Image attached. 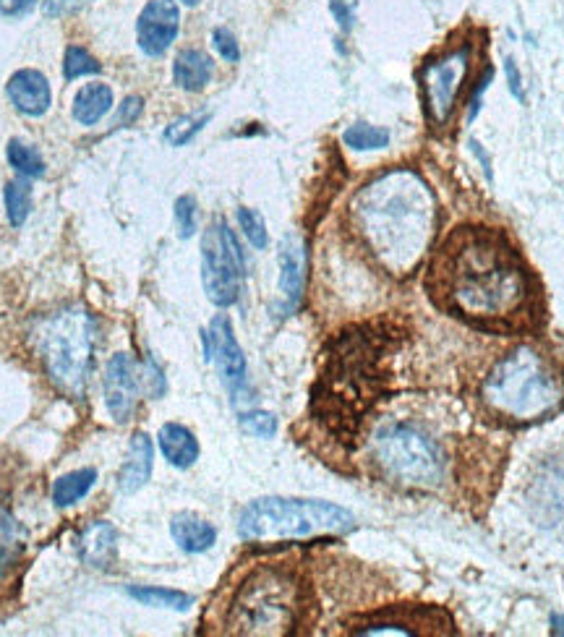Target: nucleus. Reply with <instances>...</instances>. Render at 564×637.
Instances as JSON below:
<instances>
[{
	"mask_svg": "<svg viewBox=\"0 0 564 637\" xmlns=\"http://www.w3.org/2000/svg\"><path fill=\"white\" fill-rule=\"evenodd\" d=\"M426 290L439 309L484 329L528 324L533 282L507 235L484 225H460L442 238L429 269Z\"/></svg>",
	"mask_w": 564,
	"mask_h": 637,
	"instance_id": "f257e3e1",
	"label": "nucleus"
},
{
	"mask_svg": "<svg viewBox=\"0 0 564 637\" xmlns=\"http://www.w3.org/2000/svg\"><path fill=\"white\" fill-rule=\"evenodd\" d=\"M353 212L369 249L392 275H410L437 235V199L413 170H392L363 186Z\"/></svg>",
	"mask_w": 564,
	"mask_h": 637,
	"instance_id": "f03ea898",
	"label": "nucleus"
},
{
	"mask_svg": "<svg viewBox=\"0 0 564 637\" xmlns=\"http://www.w3.org/2000/svg\"><path fill=\"white\" fill-rule=\"evenodd\" d=\"M481 403L504 423H538L564 405V376L544 353L520 345L491 366L481 384Z\"/></svg>",
	"mask_w": 564,
	"mask_h": 637,
	"instance_id": "7ed1b4c3",
	"label": "nucleus"
},
{
	"mask_svg": "<svg viewBox=\"0 0 564 637\" xmlns=\"http://www.w3.org/2000/svg\"><path fill=\"white\" fill-rule=\"evenodd\" d=\"M34 350L50 382L68 397L87 395L97 350V322L84 309H63L37 324Z\"/></svg>",
	"mask_w": 564,
	"mask_h": 637,
	"instance_id": "20e7f679",
	"label": "nucleus"
},
{
	"mask_svg": "<svg viewBox=\"0 0 564 637\" xmlns=\"http://www.w3.org/2000/svg\"><path fill=\"white\" fill-rule=\"evenodd\" d=\"M356 528L353 512L322 499L262 497L249 502L238 515V536L256 544H280L322 533H348Z\"/></svg>",
	"mask_w": 564,
	"mask_h": 637,
	"instance_id": "39448f33",
	"label": "nucleus"
},
{
	"mask_svg": "<svg viewBox=\"0 0 564 637\" xmlns=\"http://www.w3.org/2000/svg\"><path fill=\"white\" fill-rule=\"evenodd\" d=\"M371 457L379 473L403 489H439L447 473L442 447L413 423L382 426L371 439Z\"/></svg>",
	"mask_w": 564,
	"mask_h": 637,
	"instance_id": "423d86ee",
	"label": "nucleus"
},
{
	"mask_svg": "<svg viewBox=\"0 0 564 637\" xmlns=\"http://www.w3.org/2000/svg\"><path fill=\"white\" fill-rule=\"evenodd\" d=\"M296 585L280 572H259L243 585L230 611V632L282 635L296 622Z\"/></svg>",
	"mask_w": 564,
	"mask_h": 637,
	"instance_id": "0eeeda50",
	"label": "nucleus"
},
{
	"mask_svg": "<svg viewBox=\"0 0 564 637\" xmlns=\"http://www.w3.org/2000/svg\"><path fill=\"white\" fill-rule=\"evenodd\" d=\"M470 61H473L470 42H457V45H447L444 50L431 55L418 71L423 110L434 128H444L452 121L465 92Z\"/></svg>",
	"mask_w": 564,
	"mask_h": 637,
	"instance_id": "6e6552de",
	"label": "nucleus"
},
{
	"mask_svg": "<svg viewBox=\"0 0 564 637\" xmlns=\"http://www.w3.org/2000/svg\"><path fill=\"white\" fill-rule=\"evenodd\" d=\"M243 277H246V259L241 243L228 228V222H212L202 238L204 293L217 309H228L241 298Z\"/></svg>",
	"mask_w": 564,
	"mask_h": 637,
	"instance_id": "1a4fd4ad",
	"label": "nucleus"
},
{
	"mask_svg": "<svg viewBox=\"0 0 564 637\" xmlns=\"http://www.w3.org/2000/svg\"><path fill=\"white\" fill-rule=\"evenodd\" d=\"M204 340V358L207 361H215L217 371H220L222 382L225 387L238 395V389H243L246 384V356H243L241 345L235 340L233 324L225 314H217L212 322H209V329L202 335Z\"/></svg>",
	"mask_w": 564,
	"mask_h": 637,
	"instance_id": "9d476101",
	"label": "nucleus"
},
{
	"mask_svg": "<svg viewBox=\"0 0 564 637\" xmlns=\"http://www.w3.org/2000/svg\"><path fill=\"white\" fill-rule=\"evenodd\" d=\"M144 387V374L141 366L131 358V353H115L108 361L105 369V405H108L110 416L118 423H128L134 416L136 403H139V392Z\"/></svg>",
	"mask_w": 564,
	"mask_h": 637,
	"instance_id": "9b49d317",
	"label": "nucleus"
},
{
	"mask_svg": "<svg viewBox=\"0 0 564 637\" xmlns=\"http://www.w3.org/2000/svg\"><path fill=\"white\" fill-rule=\"evenodd\" d=\"M178 29H181V11L175 0H149L136 24L139 50L149 58H160L175 42Z\"/></svg>",
	"mask_w": 564,
	"mask_h": 637,
	"instance_id": "f8f14e48",
	"label": "nucleus"
},
{
	"mask_svg": "<svg viewBox=\"0 0 564 637\" xmlns=\"http://www.w3.org/2000/svg\"><path fill=\"white\" fill-rule=\"evenodd\" d=\"M280 262V293H282V314L288 316L298 309L303 298V282H306V249L298 235H285L277 251Z\"/></svg>",
	"mask_w": 564,
	"mask_h": 637,
	"instance_id": "ddd939ff",
	"label": "nucleus"
},
{
	"mask_svg": "<svg viewBox=\"0 0 564 637\" xmlns=\"http://www.w3.org/2000/svg\"><path fill=\"white\" fill-rule=\"evenodd\" d=\"M6 94L11 105L27 118H42L53 105L50 81L37 68H21L6 84Z\"/></svg>",
	"mask_w": 564,
	"mask_h": 637,
	"instance_id": "4468645a",
	"label": "nucleus"
},
{
	"mask_svg": "<svg viewBox=\"0 0 564 637\" xmlns=\"http://www.w3.org/2000/svg\"><path fill=\"white\" fill-rule=\"evenodd\" d=\"M76 551L94 570H108L118 559V528L108 520H94L76 538Z\"/></svg>",
	"mask_w": 564,
	"mask_h": 637,
	"instance_id": "2eb2a0df",
	"label": "nucleus"
},
{
	"mask_svg": "<svg viewBox=\"0 0 564 637\" xmlns=\"http://www.w3.org/2000/svg\"><path fill=\"white\" fill-rule=\"evenodd\" d=\"M152 465H155L152 439H149V434L139 431L128 444V455L123 460L121 470H118V491L131 497L141 486H147V481L152 478Z\"/></svg>",
	"mask_w": 564,
	"mask_h": 637,
	"instance_id": "dca6fc26",
	"label": "nucleus"
},
{
	"mask_svg": "<svg viewBox=\"0 0 564 637\" xmlns=\"http://www.w3.org/2000/svg\"><path fill=\"white\" fill-rule=\"evenodd\" d=\"M170 536L178 544V549L186 554H204L215 546L217 530L215 525L207 523L204 517L194 515V512H178L170 520Z\"/></svg>",
	"mask_w": 564,
	"mask_h": 637,
	"instance_id": "f3484780",
	"label": "nucleus"
},
{
	"mask_svg": "<svg viewBox=\"0 0 564 637\" xmlns=\"http://www.w3.org/2000/svg\"><path fill=\"white\" fill-rule=\"evenodd\" d=\"M157 444L162 457L178 470H188L199 460V439L181 423H165L157 434Z\"/></svg>",
	"mask_w": 564,
	"mask_h": 637,
	"instance_id": "a211bd4d",
	"label": "nucleus"
},
{
	"mask_svg": "<svg viewBox=\"0 0 564 637\" xmlns=\"http://www.w3.org/2000/svg\"><path fill=\"white\" fill-rule=\"evenodd\" d=\"M212 74H215L212 58L204 50H194V47L178 53L173 63L175 87L183 89V92H202V89H207Z\"/></svg>",
	"mask_w": 564,
	"mask_h": 637,
	"instance_id": "6ab92c4d",
	"label": "nucleus"
},
{
	"mask_svg": "<svg viewBox=\"0 0 564 637\" xmlns=\"http://www.w3.org/2000/svg\"><path fill=\"white\" fill-rule=\"evenodd\" d=\"M113 110V89L108 84L92 81L76 92L74 118L81 126H97Z\"/></svg>",
	"mask_w": 564,
	"mask_h": 637,
	"instance_id": "aec40b11",
	"label": "nucleus"
},
{
	"mask_svg": "<svg viewBox=\"0 0 564 637\" xmlns=\"http://www.w3.org/2000/svg\"><path fill=\"white\" fill-rule=\"evenodd\" d=\"M94 481H97V470L94 468L71 470V473L58 478V481L53 483L55 507H71V504L81 502V499L92 491Z\"/></svg>",
	"mask_w": 564,
	"mask_h": 637,
	"instance_id": "412c9836",
	"label": "nucleus"
},
{
	"mask_svg": "<svg viewBox=\"0 0 564 637\" xmlns=\"http://www.w3.org/2000/svg\"><path fill=\"white\" fill-rule=\"evenodd\" d=\"M128 596L139 601L141 606H152V609H170V611H188L194 598L183 591H170V588H155V585H131Z\"/></svg>",
	"mask_w": 564,
	"mask_h": 637,
	"instance_id": "4be33fe9",
	"label": "nucleus"
},
{
	"mask_svg": "<svg viewBox=\"0 0 564 637\" xmlns=\"http://www.w3.org/2000/svg\"><path fill=\"white\" fill-rule=\"evenodd\" d=\"M3 199H6V215L8 222L14 228H21L27 222L29 212H32V183L29 178L19 175L14 181L6 183V191H3Z\"/></svg>",
	"mask_w": 564,
	"mask_h": 637,
	"instance_id": "5701e85b",
	"label": "nucleus"
},
{
	"mask_svg": "<svg viewBox=\"0 0 564 637\" xmlns=\"http://www.w3.org/2000/svg\"><path fill=\"white\" fill-rule=\"evenodd\" d=\"M6 157H8V165L16 170L19 175H24V178H42L47 170L45 160H42V155L37 152V147H32V144H27V141H21V139H11L8 141V149H6Z\"/></svg>",
	"mask_w": 564,
	"mask_h": 637,
	"instance_id": "b1692460",
	"label": "nucleus"
},
{
	"mask_svg": "<svg viewBox=\"0 0 564 637\" xmlns=\"http://www.w3.org/2000/svg\"><path fill=\"white\" fill-rule=\"evenodd\" d=\"M343 141L356 152H374V149H384L390 144V131L369 126V123H353L343 134Z\"/></svg>",
	"mask_w": 564,
	"mask_h": 637,
	"instance_id": "393cba45",
	"label": "nucleus"
},
{
	"mask_svg": "<svg viewBox=\"0 0 564 637\" xmlns=\"http://www.w3.org/2000/svg\"><path fill=\"white\" fill-rule=\"evenodd\" d=\"M209 121H212V113L181 115V118H175V121L165 128L162 139L168 141L170 147H186L188 141L194 139V136L199 134Z\"/></svg>",
	"mask_w": 564,
	"mask_h": 637,
	"instance_id": "a878e982",
	"label": "nucleus"
},
{
	"mask_svg": "<svg viewBox=\"0 0 564 637\" xmlns=\"http://www.w3.org/2000/svg\"><path fill=\"white\" fill-rule=\"evenodd\" d=\"M102 66L100 61L89 53L87 47H79V45H71L66 50V58H63V76L68 81L81 79V76H92V74H100Z\"/></svg>",
	"mask_w": 564,
	"mask_h": 637,
	"instance_id": "bb28decb",
	"label": "nucleus"
},
{
	"mask_svg": "<svg viewBox=\"0 0 564 637\" xmlns=\"http://www.w3.org/2000/svg\"><path fill=\"white\" fill-rule=\"evenodd\" d=\"M238 225H241L246 241L254 246V249L264 251L269 243V233H267V222L264 217L251 207H241L238 209Z\"/></svg>",
	"mask_w": 564,
	"mask_h": 637,
	"instance_id": "cd10ccee",
	"label": "nucleus"
},
{
	"mask_svg": "<svg viewBox=\"0 0 564 637\" xmlns=\"http://www.w3.org/2000/svg\"><path fill=\"white\" fill-rule=\"evenodd\" d=\"M541 483L546 486V510L557 520H564V465L551 468V473Z\"/></svg>",
	"mask_w": 564,
	"mask_h": 637,
	"instance_id": "c85d7f7f",
	"label": "nucleus"
},
{
	"mask_svg": "<svg viewBox=\"0 0 564 637\" xmlns=\"http://www.w3.org/2000/svg\"><path fill=\"white\" fill-rule=\"evenodd\" d=\"M241 429L256 439H272L277 434V418L267 410H249L241 413Z\"/></svg>",
	"mask_w": 564,
	"mask_h": 637,
	"instance_id": "c756f323",
	"label": "nucleus"
},
{
	"mask_svg": "<svg viewBox=\"0 0 564 637\" xmlns=\"http://www.w3.org/2000/svg\"><path fill=\"white\" fill-rule=\"evenodd\" d=\"M175 225L181 238H191L196 233V199L194 196H181L175 202Z\"/></svg>",
	"mask_w": 564,
	"mask_h": 637,
	"instance_id": "7c9ffc66",
	"label": "nucleus"
},
{
	"mask_svg": "<svg viewBox=\"0 0 564 637\" xmlns=\"http://www.w3.org/2000/svg\"><path fill=\"white\" fill-rule=\"evenodd\" d=\"M212 42H215V50L225 58L228 63H238L241 61V47H238V40L235 34L225 27H217L212 32Z\"/></svg>",
	"mask_w": 564,
	"mask_h": 637,
	"instance_id": "2f4dec72",
	"label": "nucleus"
},
{
	"mask_svg": "<svg viewBox=\"0 0 564 637\" xmlns=\"http://www.w3.org/2000/svg\"><path fill=\"white\" fill-rule=\"evenodd\" d=\"M94 0H42V14L47 19H63V16H71L81 8H87Z\"/></svg>",
	"mask_w": 564,
	"mask_h": 637,
	"instance_id": "473e14b6",
	"label": "nucleus"
},
{
	"mask_svg": "<svg viewBox=\"0 0 564 637\" xmlns=\"http://www.w3.org/2000/svg\"><path fill=\"white\" fill-rule=\"evenodd\" d=\"M141 110H144V100H141V97H126L121 108H118V113H115L113 128L131 126L141 115Z\"/></svg>",
	"mask_w": 564,
	"mask_h": 637,
	"instance_id": "72a5a7b5",
	"label": "nucleus"
},
{
	"mask_svg": "<svg viewBox=\"0 0 564 637\" xmlns=\"http://www.w3.org/2000/svg\"><path fill=\"white\" fill-rule=\"evenodd\" d=\"M329 11L337 19L343 32L353 29V21H356V0H329Z\"/></svg>",
	"mask_w": 564,
	"mask_h": 637,
	"instance_id": "f704fd0d",
	"label": "nucleus"
},
{
	"mask_svg": "<svg viewBox=\"0 0 564 637\" xmlns=\"http://www.w3.org/2000/svg\"><path fill=\"white\" fill-rule=\"evenodd\" d=\"M40 0H0V14L6 19H19V16L32 14Z\"/></svg>",
	"mask_w": 564,
	"mask_h": 637,
	"instance_id": "c9c22d12",
	"label": "nucleus"
},
{
	"mask_svg": "<svg viewBox=\"0 0 564 637\" xmlns=\"http://www.w3.org/2000/svg\"><path fill=\"white\" fill-rule=\"evenodd\" d=\"M358 635H403V637H410V635H416V632L408 630V627H403V624H371V627H361V630H358Z\"/></svg>",
	"mask_w": 564,
	"mask_h": 637,
	"instance_id": "e433bc0d",
	"label": "nucleus"
},
{
	"mask_svg": "<svg viewBox=\"0 0 564 637\" xmlns=\"http://www.w3.org/2000/svg\"><path fill=\"white\" fill-rule=\"evenodd\" d=\"M504 76H507V87H510L512 97H517V100H525L523 79H520V71H517V66L512 58H507V61H504Z\"/></svg>",
	"mask_w": 564,
	"mask_h": 637,
	"instance_id": "4c0bfd02",
	"label": "nucleus"
},
{
	"mask_svg": "<svg viewBox=\"0 0 564 637\" xmlns=\"http://www.w3.org/2000/svg\"><path fill=\"white\" fill-rule=\"evenodd\" d=\"M551 627H554V635H564V617L554 614V617H551Z\"/></svg>",
	"mask_w": 564,
	"mask_h": 637,
	"instance_id": "58836bf2",
	"label": "nucleus"
},
{
	"mask_svg": "<svg viewBox=\"0 0 564 637\" xmlns=\"http://www.w3.org/2000/svg\"><path fill=\"white\" fill-rule=\"evenodd\" d=\"M181 3H186V6H196L199 0H181Z\"/></svg>",
	"mask_w": 564,
	"mask_h": 637,
	"instance_id": "ea45409f",
	"label": "nucleus"
}]
</instances>
